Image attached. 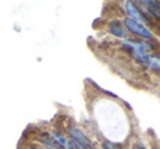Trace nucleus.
Wrapping results in <instances>:
<instances>
[{
    "mask_svg": "<svg viewBox=\"0 0 160 149\" xmlns=\"http://www.w3.org/2000/svg\"><path fill=\"white\" fill-rule=\"evenodd\" d=\"M124 46L128 49L129 52L133 53L135 58L139 62L146 64L148 60L149 56L151 55V45L147 42H125Z\"/></svg>",
    "mask_w": 160,
    "mask_h": 149,
    "instance_id": "f257e3e1",
    "label": "nucleus"
},
{
    "mask_svg": "<svg viewBox=\"0 0 160 149\" xmlns=\"http://www.w3.org/2000/svg\"><path fill=\"white\" fill-rule=\"evenodd\" d=\"M146 65L149 68L152 69H160V56L155 55V54H151L149 56L148 60H147Z\"/></svg>",
    "mask_w": 160,
    "mask_h": 149,
    "instance_id": "0eeeda50",
    "label": "nucleus"
},
{
    "mask_svg": "<svg viewBox=\"0 0 160 149\" xmlns=\"http://www.w3.org/2000/svg\"><path fill=\"white\" fill-rule=\"evenodd\" d=\"M125 9H126V12L131 16V19L137 21V22L142 23V22H148L146 17L142 14V12L134 5L132 1H127L125 2Z\"/></svg>",
    "mask_w": 160,
    "mask_h": 149,
    "instance_id": "20e7f679",
    "label": "nucleus"
},
{
    "mask_svg": "<svg viewBox=\"0 0 160 149\" xmlns=\"http://www.w3.org/2000/svg\"><path fill=\"white\" fill-rule=\"evenodd\" d=\"M109 29H110V32H111L113 35L118 36V37L125 38L127 36L126 32H125V30L122 27L121 22H118V21H114V22H112L111 24H110Z\"/></svg>",
    "mask_w": 160,
    "mask_h": 149,
    "instance_id": "423d86ee",
    "label": "nucleus"
},
{
    "mask_svg": "<svg viewBox=\"0 0 160 149\" xmlns=\"http://www.w3.org/2000/svg\"><path fill=\"white\" fill-rule=\"evenodd\" d=\"M69 135H70L71 142H72L73 146L76 147V149H94L91 140L78 128H73V127L70 128Z\"/></svg>",
    "mask_w": 160,
    "mask_h": 149,
    "instance_id": "f03ea898",
    "label": "nucleus"
},
{
    "mask_svg": "<svg viewBox=\"0 0 160 149\" xmlns=\"http://www.w3.org/2000/svg\"><path fill=\"white\" fill-rule=\"evenodd\" d=\"M104 149H122L118 146H114L112 144H109V142H104Z\"/></svg>",
    "mask_w": 160,
    "mask_h": 149,
    "instance_id": "6e6552de",
    "label": "nucleus"
},
{
    "mask_svg": "<svg viewBox=\"0 0 160 149\" xmlns=\"http://www.w3.org/2000/svg\"><path fill=\"white\" fill-rule=\"evenodd\" d=\"M137 149H145V148H144V147H142V146H140V145H139V146L137 147Z\"/></svg>",
    "mask_w": 160,
    "mask_h": 149,
    "instance_id": "1a4fd4ad",
    "label": "nucleus"
},
{
    "mask_svg": "<svg viewBox=\"0 0 160 149\" xmlns=\"http://www.w3.org/2000/svg\"><path fill=\"white\" fill-rule=\"evenodd\" d=\"M124 24L132 33L136 34V35L140 36V37H144V38H151L152 37V34L151 32L147 29L145 25H142V23L137 22V21L133 20L131 18H127L124 20Z\"/></svg>",
    "mask_w": 160,
    "mask_h": 149,
    "instance_id": "7ed1b4c3",
    "label": "nucleus"
},
{
    "mask_svg": "<svg viewBox=\"0 0 160 149\" xmlns=\"http://www.w3.org/2000/svg\"><path fill=\"white\" fill-rule=\"evenodd\" d=\"M142 3L145 5L151 16L160 19V3L158 1H142Z\"/></svg>",
    "mask_w": 160,
    "mask_h": 149,
    "instance_id": "39448f33",
    "label": "nucleus"
}]
</instances>
